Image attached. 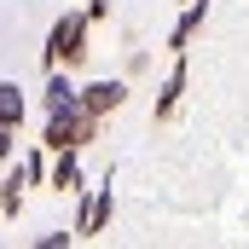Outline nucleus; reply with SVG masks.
Listing matches in <instances>:
<instances>
[{"label": "nucleus", "mask_w": 249, "mask_h": 249, "mask_svg": "<svg viewBox=\"0 0 249 249\" xmlns=\"http://www.w3.org/2000/svg\"><path fill=\"white\" fill-rule=\"evenodd\" d=\"M6 157H12V133L0 127V162H6Z\"/></svg>", "instance_id": "0eeeda50"}, {"label": "nucleus", "mask_w": 249, "mask_h": 249, "mask_svg": "<svg viewBox=\"0 0 249 249\" xmlns=\"http://www.w3.org/2000/svg\"><path fill=\"white\" fill-rule=\"evenodd\" d=\"M81 35H87V23H81V18H64L58 29H53V47H47V58H53V64H75L81 53H87V47H81Z\"/></svg>", "instance_id": "f03ea898"}, {"label": "nucleus", "mask_w": 249, "mask_h": 249, "mask_svg": "<svg viewBox=\"0 0 249 249\" xmlns=\"http://www.w3.org/2000/svg\"><path fill=\"white\" fill-rule=\"evenodd\" d=\"M53 186H58V191H70V186H75V162H70V157L53 168Z\"/></svg>", "instance_id": "39448f33"}, {"label": "nucleus", "mask_w": 249, "mask_h": 249, "mask_svg": "<svg viewBox=\"0 0 249 249\" xmlns=\"http://www.w3.org/2000/svg\"><path fill=\"white\" fill-rule=\"evenodd\" d=\"M81 139H93V116H75V110H53V122H47V145H81Z\"/></svg>", "instance_id": "f257e3e1"}, {"label": "nucleus", "mask_w": 249, "mask_h": 249, "mask_svg": "<svg viewBox=\"0 0 249 249\" xmlns=\"http://www.w3.org/2000/svg\"><path fill=\"white\" fill-rule=\"evenodd\" d=\"M41 249H64V238H47V244H41Z\"/></svg>", "instance_id": "6e6552de"}, {"label": "nucleus", "mask_w": 249, "mask_h": 249, "mask_svg": "<svg viewBox=\"0 0 249 249\" xmlns=\"http://www.w3.org/2000/svg\"><path fill=\"white\" fill-rule=\"evenodd\" d=\"M18 116H23V93H18V81H6V87H0V127L12 133Z\"/></svg>", "instance_id": "20e7f679"}, {"label": "nucleus", "mask_w": 249, "mask_h": 249, "mask_svg": "<svg viewBox=\"0 0 249 249\" xmlns=\"http://www.w3.org/2000/svg\"><path fill=\"white\" fill-rule=\"evenodd\" d=\"M116 105H122V81H99V87H87V116L116 110Z\"/></svg>", "instance_id": "7ed1b4c3"}, {"label": "nucleus", "mask_w": 249, "mask_h": 249, "mask_svg": "<svg viewBox=\"0 0 249 249\" xmlns=\"http://www.w3.org/2000/svg\"><path fill=\"white\" fill-rule=\"evenodd\" d=\"M0 209H6V214H18V174L6 180V191H0Z\"/></svg>", "instance_id": "423d86ee"}]
</instances>
